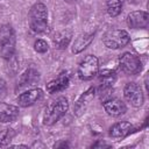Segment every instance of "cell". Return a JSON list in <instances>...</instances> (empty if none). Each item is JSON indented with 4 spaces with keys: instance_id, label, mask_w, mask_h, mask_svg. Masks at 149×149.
<instances>
[{
    "instance_id": "cell-7",
    "label": "cell",
    "mask_w": 149,
    "mask_h": 149,
    "mask_svg": "<svg viewBox=\"0 0 149 149\" xmlns=\"http://www.w3.org/2000/svg\"><path fill=\"white\" fill-rule=\"evenodd\" d=\"M123 95H125L126 100L134 107H140L143 105L144 95H143L142 88L140 85H137L134 81L126 84V86L123 88Z\"/></svg>"
},
{
    "instance_id": "cell-18",
    "label": "cell",
    "mask_w": 149,
    "mask_h": 149,
    "mask_svg": "<svg viewBox=\"0 0 149 149\" xmlns=\"http://www.w3.org/2000/svg\"><path fill=\"white\" fill-rule=\"evenodd\" d=\"M106 6H107V13L109 14V16L112 17L118 16L122 9V0H107Z\"/></svg>"
},
{
    "instance_id": "cell-15",
    "label": "cell",
    "mask_w": 149,
    "mask_h": 149,
    "mask_svg": "<svg viewBox=\"0 0 149 149\" xmlns=\"http://www.w3.org/2000/svg\"><path fill=\"white\" fill-rule=\"evenodd\" d=\"M93 36H94L93 33H85V34L79 35L72 44V52L79 54L84 49H86V47H88L91 44V42L93 41Z\"/></svg>"
},
{
    "instance_id": "cell-22",
    "label": "cell",
    "mask_w": 149,
    "mask_h": 149,
    "mask_svg": "<svg viewBox=\"0 0 149 149\" xmlns=\"http://www.w3.org/2000/svg\"><path fill=\"white\" fill-rule=\"evenodd\" d=\"M34 49L40 52V54H44L48 51L49 47H48V43L44 41V40H37L35 43H34Z\"/></svg>"
},
{
    "instance_id": "cell-11",
    "label": "cell",
    "mask_w": 149,
    "mask_h": 149,
    "mask_svg": "<svg viewBox=\"0 0 149 149\" xmlns=\"http://www.w3.org/2000/svg\"><path fill=\"white\" fill-rule=\"evenodd\" d=\"M19 116V107L0 101V122L7 123L14 121Z\"/></svg>"
},
{
    "instance_id": "cell-21",
    "label": "cell",
    "mask_w": 149,
    "mask_h": 149,
    "mask_svg": "<svg viewBox=\"0 0 149 149\" xmlns=\"http://www.w3.org/2000/svg\"><path fill=\"white\" fill-rule=\"evenodd\" d=\"M99 79L100 83L104 84H109V85H114L115 80H116V76L114 71L111 70H102L99 72Z\"/></svg>"
},
{
    "instance_id": "cell-23",
    "label": "cell",
    "mask_w": 149,
    "mask_h": 149,
    "mask_svg": "<svg viewBox=\"0 0 149 149\" xmlns=\"http://www.w3.org/2000/svg\"><path fill=\"white\" fill-rule=\"evenodd\" d=\"M130 3H140L142 0H128Z\"/></svg>"
},
{
    "instance_id": "cell-4",
    "label": "cell",
    "mask_w": 149,
    "mask_h": 149,
    "mask_svg": "<svg viewBox=\"0 0 149 149\" xmlns=\"http://www.w3.org/2000/svg\"><path fill=\"white\" fill-rule=\"evenodd\" d=\"M130 37L129 34L123 29H112L108 30L104 37L102 42L109 49H120L123 48L126 44H128Z\"/></svg>"
},
{
    "instance_id": "cell-19",
    "label": "cell",
    "mask_w": 149,
    "mask_h": 149,
    "mask_svg": "<svg viewBox=\"0 0 149 149\" xmlns=\"http://www.w3.org/2000/svg\"><path fill=\"white\" fill-rule=\"evenodd\" d=\"M97 93H98L99 98H100L102 101H106V100H108V99L112 98L113 85L100 83V85H99V87H98V90H97Z\"/></svg>"
},
{
    "instance_id": "cell-20",
    "label": "cell",
    "mask_w": 149,
    "mask_h": 149,
    "mask_svg": "<svg viewBox=\"0 0 149 149\" xmlns=\"http://www.w3.org/2000/svg\"><path fill=\"white\" fill-rule=\"evenodd\" d=\"M15 136V130L13 128H6L0 130V147L8 146L9 142L14 139Z\"/></svg>"
},
{
    "instance_id": "cell-9",
    "label": "cell",
    "mask_w": 149,
    "mask_h": 149,
    "mask_svg": "<svg viewBox=\"0 0 149 149\" xmlns=\"http://www.w3.org/2000/svg\"><path fill=\"white\" fill-rule=\"evenodd\" d=\"M43 97V91L41 88H31L21 93L17 98V102L21 107H29L36 104Z\"/></svg>"
},
{
    "instance_id": "cell-3",
    "label": "cell",
    "mask_w": 149,
    "mask_h": 149,
    "mask_svg": "<svg viewBox=\"0 0 149 149\" xmlns=\"http://www.w3.org/2000/svg\"><path fill=\"white\" fill-rule=\"evenodd\" d=\"M16 37L15 31L10 24H2L0 27V57L9 59L15 52Z\"/></svg>"
},
{
    "instance_id": "cell-17",
    "label": "cell",
    "mask_w": 149,
    "mask_h": 149,
    "mask_svg": "<svg viewBox=\"0 0 149 149\" xmlns=\"http://www.w3.org/2000/svg\"><path fill=\"white\" fill-rule=\"evenodd\" d=\"M40 80V72L33 68L26 70L23 72V74L20 78V85L22 87H27V86H31L35 85L37 81Z\"/></svg>"
},
{
    "instance_id": "cell-10",
    "label": "cell",
    "mask_w": 149,
    "mask_h": 149,
    "mask_svg": "<svg viewBox=\"0 0 149 149\" xmlns=\"http://www.w3.org/2000/svg\"><path fill=\"white\" fill-rule=\"evenodd\" d=\"M104 108L106 113L111 116L122 115L127 111V107L123 101H121L120 99H113V98L104 101Z\"/></svg>"
},
{
    "instance_id": "cell-5",
    "label": "cell",
    "mask_w": 149,
    "mask_h": 149,
    "mask_svg": "<svg viewBox=\"0 0 149 149\" xmlns=\"http://www.w3.org/2000/svg\"><path fill=\"white\" fill-rule=\"evenodd\" d=\"M99 70V61L93 55H87L78 66V77L81 80H88L93 78Z\"/></svg>"
},
{
    "instance_id": "cell-24",
    "label": "cell",
    "mask_w": 149,
    "mask_h": 149,
    "mask_svg": "<svg viewBox=\"0 0 149 149\" xmlns=\"http://www.w3.org/2000/svg\"><path fill=\"white\" fill-rule=\"evenodd\" d=\"M12 148H28L27 146H21V144H19V146H12Z\"/></svg>"
},
{
    "instance_id": "cell-8",
    "label": "cell",
    "mask_w": 149,
    "mask_h": 149,
    "mask_svg": "<svg viewBox=\"0 0 149 149\" xmlns=\"http://www.w3.org/2000/svg\"><path fill=\"white\" fill-rule=\"evenodd\" d=\"M127 24L133 29L146 28L149 23V14L146 10H134L127 15Z\"/></svg>"
},
{
    "instance_id": "cell-12",
    "label": "cell",
    "mask_w": 149,
    "mask_h": 149,
    "mask_svg": "<svg viewBox=\"0 0 149 149\" xmlns=\"http://www.w3.org/2000/svg\"><path fill=\"white\" fill-rule=\"evenodd\" d=\"M69 84H70L69 76L63 73V74L58 76L57 78L50 80V81L47 84V92L50 93V94H55V93L62 92V91H64L65 88H68Z\"/></svg>"
},
{
    "instance_id": "cell-14",
    "label": "cell",
    "mask_w": 149,
    "mask_h": 149,
    "mask_svg": "<svg viewBox=\"0 0 149 149\" xmlns=\"http://www.w3.org/2000/svg\"><path fill=\"white\" fill-rule=\"evenodd\" d=\"M94 93H95L94 87H90L88 90H86V91L79 97V99L77 100V102H76V105H74V112H76V114L79 115L80 113H83V112L85 111V108L88 106L90 101L93 99Z\"/></svg>"
},
{
    "instance_id": "cell-25",
    "label": "cell",
    "mask_w": 149,
    "mask_h": 149,
    "mask_svg": "<svg viewBox=\"0 0 149 149\" xmlns=\"http://www.w3.org/2000/svg\"><path fill=\"white\" fill-rule=\"evenodd\" d=\"M66 2H69V3H72V2H76L77 0H65Z\"/></svg>"
},
{
    "instance_id": "cell-13",
    "label": "cell",
    "mask_w": 149,
    "mask_h": 149,
    "mask_svg": "<svg viewBox=\"0 0 149 149\" xmlns=\"http://www.w3.org/2000/svg\"><path fill=\"white\" fill-rule=\"evenodd\" d=\"M132 128H133V126L127 121L116 122L109 128V136L115 140H121L130 133Z\"/></svg>"
},
{
    "instance_id": "cell-6",
    "label": "cell",
    "mask_w": 149,
    "mask_h": 149,
    "mask_svg": "<svg viewBox=\"0 0 149 149\" xmlns=\"http://www.w3.org/2000/svg\"><path fill=\"white\" fill-rule=\"evenodd\" d=\"M119 68L126 74H135L141 71V59L133 52H123L119 57Z\"/></svg>"
},
{
    "instance_id": "cell-1",
    "label": "cell",
    "mask_w": 149,
    "mask_h": 149,
    "mask_svg": "<svg viewBox=\"0 0 149 149\" xmlns=\"http://www.w3.org/2000/svg\"><path fill=\"white\" fill-rule=\"evenodd\" d=\"M29 27L33 31L42 34L48 31V9L44 3L36 2L31 6L28 15Z\"/></svg>"
},
{
    "instance_id": "cell-16",
    "label": "cell",
    "mask_w": 149,
    "mask_h": 149,
    "mask_svg": "<svg viewBox=\"0 0 149 149\" xmlns=\"http://www.w3.org/2000/svg\"><path fill=\"white\" fill-rule=\"evenodd\" d=\"M71 37H72V33L69 31V30H63V31H58L54 38H52V42H54V45L56 49H66L68 45L70 44L71 42Z\"/></svg>"
},
{
    "instance_id": "cell-2",
    "label": "cell",
    "mask_w": 149,
    "mask_h": 149,
    "mask_svg": "<svg viewBox=\"0 0 149 149\" xmlns=\"http://www.w3.org/2000/svg\"><path fill=\"white\" fill-rule=\"evenodd\" d=\"M69 109V101L64 97H59L52 100L45 108L43 115V123L47 126H51L59 121Z\"/></svg>"
}]
</instances>
